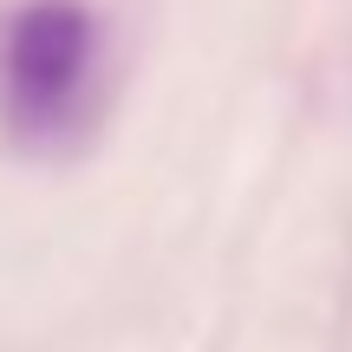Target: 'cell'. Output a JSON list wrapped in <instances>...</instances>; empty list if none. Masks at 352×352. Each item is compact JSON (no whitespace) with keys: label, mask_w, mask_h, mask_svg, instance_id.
Returning <instances> with one entry per match:
<instances>
[{"label":"cell","mask_w":352,"mask_h":352,"mask_svg":"<svg viewBox=\"0 0 352 352\" xmlns=\"http://www.w3.org/2000/svg\"><path fill=\"white\" fill-rule=\"evenodd\" d=\"M98 72V13L85 0H26L0 20V118L20 144L78 131Z\"/></svg>","instance_id":"obj_1"}]
</instances>
